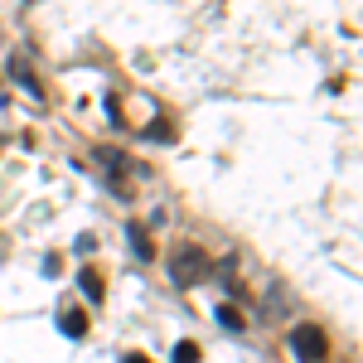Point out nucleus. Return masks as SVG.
Segmentation results:
<instances>
[{"label": "nucleus", "mask_w": 363, "mask_h": 363, "mask_svg": "<svg viewBox=\"0 0 363 363\" xmlns=\"http://www.w3.org/2000/svg\"><path fill=\"white\" fill-rule=\"evenodd\" d=\"M169 277H174V286H199V281L213 277V257H208L203 247L179 242V247H174V257H169Z\"/></svg>", "instance_id": "nucleus-1"}, {"label": "nucleus", "mask_w": 363, "mask_h": 363, "mask_svg": "<svg viewBox=\"0 0 363 363\" xmlns=\"http://www.w3.org/2000/svg\"><path fill=\"white\" fill-rule=\"evenodd\" d=\"M291 354H296V363H325L330 359V335L320 325H296L291 330Z\"/></svg>", "instance_id": "nucleus-2"}, {"label": "nucleus", "mask_w": 363, "mask_h": 363, "mask_svg": "<svg viewBox=\"0 0 363 363\" xmlns=\"http://www.w3.org/2000/svg\"><path fill=\"white\" fill-rule=\"evenodd\" d=\"M10 78H15V83L25 87V92L34 97V102L44 97V87H39V78H34V68H29V58H25V54H10Z\"/></svg>", "instance_id": "nucleus-3"}, {"label": "nucleus", "mask_w": 363, "mask_h": 363, "mask_svg": "<svg viewBox=\"0 0 363 363\" xmlns=\"http://www.w3.org/2000/svg\"><path fill=\"white\" fill-rule=\"evenodd\" d=\"M78 286H83L87 301H102V296H107V281H102L97 267H83V272H78Z\"/></svg>", "instance_id": "nucleus-4"}, {"label": "nucleus", "mask_w": 363, "mask_h": 363, "mask_svg": "<svg viewBox=\"0 0 363 363\" xmlns=\"http://www.w3.org/2000/svg\"><path fill=\"white\" fill-rule=\"evenodd\" d=\"M126 238H131V252H136L140 262H150V257H155V242H150L145 223H131V228H126Z\"/></svg>", "instance_id": "nucleus-5"}, {"label": "nucleus", "mask_w": 363, "mask_h": 363, "mask_svg": "<svg viewBox=\"0 0 363 363\" xmlns=\"http://www.w3.org/2000/svg\"><path fill=\"white\" fill-rule=\"evenodd\" d=\"M58 330H63L68 339H83L87 335V315L83 310H63V315H58Z\"/></svg>", "instance_id": "nucleus-6"}, {"label": "nucleus", "mask_w": 363, "mask_h": 363, "mask_svg": "<svg viewBox=\"0 0 363 363\" xmlns=\"http://www.w3.org/2000/svg\"><path fill=\"white\" fill-rule=\"evenodd\" d=\"M218 325H223V330H233V335H238V330H247V320H242V315H238V306H218Z\"/></svg>", "instance_id": "nucleus-7"}, {"label": "nucleus", "mask_w": 363, "mask_h": 363, "mask_svg": "<svg viewBox=\"0 0 363 363\" xmlns=\"http://www.w3.org/2000/svg\"><path fill=\"white\" fill-rule=\"evenodd\" d=\"M203 359V349H199L194 339H179V344H174V363H199Z\"/></svg>", "instance_id": "nucleus-8"}, {"label": "nucleus", "mask_w": 363, "mask_h": 363, "mask_svg": "<svg viewBox=\"0 0 363 363\" xmlns=\"http://www.w3.org/2000/svg\"><path fill=\"white\" fill-rule=\"evenodd\" d=\"M223 291H228V296H233V301H242V296H247V286H242V281H238V277H223Z\"/></svg>", "instance_id": "nucleus-9"}, {"label": "nucleus", "mask_w": 363, "mask_h": 363, "mask_svg": "<svg viewBox=\"0 0 363 363\" xmlns=\"http://www.w3.org/2000/svg\"><path fill=\"white\" fill-rule=\"evenodd\" d=\"M150 136H155V140H165V145H169V140H174V126H165V121H160V126H150Z\"/></svg>", "instance_id": "nucleus-10"}, {"label": "nucleus", "mask_w": 363, "mask_h": 363, "mask_svg": "<svg viewBox=\"0 0 363 363\" xmlns=\"http://www.w3.org/2000/svg\"><path fill=\"white\" fill-rule=\"evenodd\" d=\"M58 267H63V262H58V252H49V257H44V277H58Z\"/></svg>", "instance_id": "nucleus-11"}, {"label": "nucleus", "mask_w": 363, "mask_h": 363, "mask_svg": "<svg viewBox=\"0 0 363 363\" xmlns=\"http://www.w3.org/2000/svg\"><path fill=\"white\" fill-rule=\"evenodd\" d=\"M121 363H150L145 354H121Z\"/></svg>", "instance_id": "nucleus-12"}]
</instances>
